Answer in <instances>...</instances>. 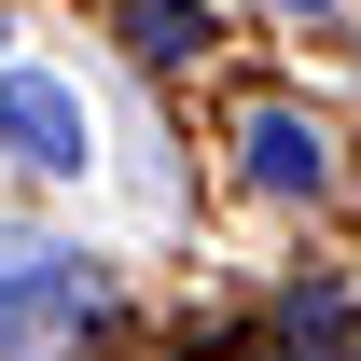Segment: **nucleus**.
I'll return each instance as SVG.
<instances>
[{"label":"nucleus","instance_id":"obj_1","mask_svg":"<svg viewBox=\"0 0 361 361\" xmlns=\"http://www.w3.org/2000/svg\"><path fill=\"white\" fill-rule=\"evenodd\" d=\"M97 306H111V292H97V264L70 250V236H0V361L70 348Z\"/></svg>","mask_w":361,"mask_h":361},{"label":"nucleus","instance_id":"obj_2","mask_svg":"<svg viewBox=\"0 0 361 361\" xmlns=\"http://www.w3.org/2000/svg\"><path fill=\"white\" fill-rule=\"evenodd\" d=\"M0 153L42 167V180H84L97 167V111L56 84V70H0Z\"/></svg>","mask_w":361,"mask_h":361},{"label":"nucleus","instance_id":"obj_3","mask_svg":"<svg viewBox=\"0 0 361 361\" xmlns=\"http://www.w3.org/2000/svg\"><path fill=\"white\" fill-rule=\"evenodd\" d=\"M250 180H264V195H319V180H334V139H319L306 111H250Z\"/></svg>","mask_w":361,"mask_h":361},{"label":"nucleus","instance_id":"obj_4","mask_svg":"<svg viewBox=\"0 0 361 361\" xmlns=\"http://www.w3.org/2000/svg\"><path fill=\"white\" fill-rule=\"evenodd\" d=\"M111 14H126V42L153 56V70H180V56H209V42H223V28H209L195 0H111Z\"/></svg>","mask_w":361,"mask_h":361}]
</instances>
